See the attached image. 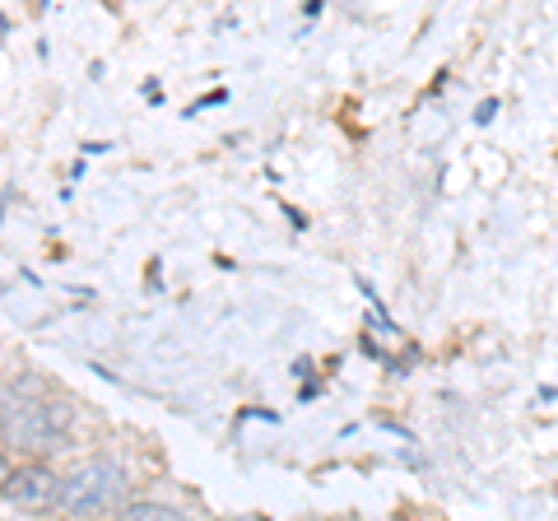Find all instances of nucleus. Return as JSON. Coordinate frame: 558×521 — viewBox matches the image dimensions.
<instances>
[{
  "label": "nucleus",
  "mask_w": 558,
  "mask_h": 521,
  "mask_svg": "<svg viewBox=\"0 0 558 521\" xmlns=\"http://www.w3.org/2000/svg\"><path fill=\"white\" fill-rule=\"evenodd\" d=\"M0 498H10L14 508H24V512H43V508H57L61 502V480H57V471H47V465H20V471H10V484Z\"/></svg>",
  "instance_id": "7ed1b4c3"
},
{
  "label": "nucleus",
  "mask_w": 558,
  "mask_h": 521,
  "mask_svg": "<svg viewBox=\"0 0 558 521\" xmlns=\"http://www.w3.org/2000/svg\"><path fill=\"white\" fill-rule=\"evenodd\" d=\"M126 517L131 521H182V512L168 508V502H126Z\"/></svg>",
  "instance_id": "20e7f679"
},
{
  "label": "nucleus",
  "mask_w": 558,
  "mask_h": 521,
  "mask_svg": "<svg viewBox=\"0 0 558 521\" xmlns=\"http://www.w3.org/2000/svg\"><path fill=\"white\" fill-rule=\"evenodd\" d=\"M70 428V405L57 401H33V396L0 391V433L28 451H47L65 438Z\"/></svg>",
  "instance_id": "f257e3e1"
},
{
  "label": "nucleus",
  "mask_w": 558,
  "mask_h": 521,
  "mask_svg": "<svg viewBox=\"0 0 558 521\" xmlns=\"http://www.w3.org/2000/svg\"><path fill=\"white\" fill-rule=\"evenodd\" d=\"M5 484H10V461L0 457V494H5Z\"/></svg>",
  "instance_id": "39448f33"
},
{
  "label": "nucleus",
  "mask_w": 558,
  "mask_h": 521,
  "mask_svg": "<svg viewBox=\"0 0 558 521\" xmlns=\"http://www.w3.org/2000/svg\"><path fill=\"white\" fill-rule=\"evenodd\" d=\"M121 494H126V471H121L117 461L108 457H94L84 461L80 471H70L61 480V502L57 508L70 512V517H98L121 502Z\"/></svg>",
  "instance_id": "f03ea898"
}]
</instances>
